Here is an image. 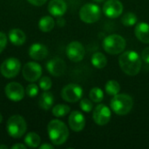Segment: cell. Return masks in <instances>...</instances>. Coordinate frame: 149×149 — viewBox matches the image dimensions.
<instances>
[{"mask_svg": "<svg viewBox=\"0 0 149 149\" xmlns=\"http://www.w3.org/2000/svg\"><path fill=\"white\" fill-rule=\"evenodd\" d=\"M119 65L127 75L135 76L141 69V58L134 51L124 52L119 58Z\"/></svg>", "mask_w": 149, "mask_h": 149, "instance_id": "6da1fadb", "label": "cell"}, {"mask_svg": "<svg viewBox=\"0 0 149 149\" xmlns=\"http://www.w3.org/2000/svg\"><path fill=\"white\" fill-rule=\"evenodd\" d=\"M47 132L51 141L56 146L64 144L69 137L66 125L59 120H51L47 126Z\"/></svg>", "mask_w": 149, "mask_h": 149, "instance_id": "7a4b0ae2", "label": "cell"}, {"mask_svg": "<svg viewBox=\"0 0 149 149\" xmlns=\"http://www.w3.org/2000/svg\"><path fill=\"white\" fill-rule=\"evenodd\" d=\"M111 108L117 115H127L130 113L134 107L132 97L125 93H118L113 96L111 100Z\"/></svg>", "mask_w": 149, "mask_h": 149, "instance_id": "3957f363", "label": "cell"}, {"mask_svg": "<svg viewBox=\"0 0 149 149\" xmlns=\"http://www.w3.org/2000/svg\"><path fill=\"white\" fill-rule=\"evenodd\" d=\"M27 124L22 116L15 114L8 119L6 123V130L10 137L19 139L25 134Z\"/></svg>", "mask_w": 149, "mask_h": 149, "instance_id": "277c9868", "label": "cell"}, {"mask_svg": "<svg viewBox=\"0 0 149 149\" xmlns=\"http://www.w3.org/2000/svg\"><path fill=\"white\" fill-rule=\"evenodd\" d=\"M126 45L127 42L125 38L118 34L109 35L103 41L104 50L111 55L122 53L126 48Z\"/></svg>", "mask_w": 149, "mask_h": 149, "instance_id": "5b68a950", "label": "cell"}, {"mask_svg": "<svg viewBox=\"0 0 149 149\" xmlns=\"http://www.w3.org/2000/svg\"><path fill=\"white\" fill-rule=\"evenodd\" d=\"M100 8L94 3H86L79 10V17L86 24H93L100 18Z\"/></svg>", "mask_w": 149, "mask_h": 149, "instance_id": "8992f818", "label": "cell"}, {"mask_svg": "<svg viewBox=\"0 0 149 149\" xmlns=\"http://www.w3.org/2000/svg\"><path fill=\"white\" fill-rule=\"evenodd\" d=\"M21 68V62L16 58H9L5 59L0 65L1 74L7 79L16 77Z\"/></svg>", "mask_w": 149, "mask_h": 149, "instance_id": "52a82bcc", "label": "cell"}, {"mask_svg": "<svg viewBox=\"0 0 149 149\" xmlns=\"http://www.w3.org/2000/svg\"><path fill=\"white\" fill-rule=\"evenodd\" d=\"M83 95V89L77 84L66 85L61 91L62 99L70 103H75L79 101Z\"/></svg>", "mask_w": 149, "mask_h": 149, "instance_id": "ba28073f", "label": "cell"}, {"mask_svg": "<svg viewBox=\"0 0 149 149\" xmlns=\"http://www.w3.org/2000/svg\"><path fill=\"white\" fill-rule=\"evenodd\" d=\"M66 56L72 62L81 61L86 54V50L83 45L78 41H72L69 43L66 46Z\"/></svg>", "mask_w": 149, "mask_h": 149, "instance_id": "9c48e42d", "label": "cell"}, {"mask_svg": "<svg viewBox=\"0 0 149 149\" xmlns=\"http://www.w3.org/2000/svg\"><path fill=\"white\" fill-rule=\"evenodd\" d=\"M22 73L25 80L29 82H35L41 78L42 67L36 62H28L24 65Z\"/></svg>", "mask_w": 149, "mask_h": 149, "instance_id": "30bf717a", "label": "cell"}, {"mask_svg": "<svg viewBox=\"0 0 149 149\" xmlns=\"http://www.w3.org/2000/svg\"><path fill=\"white\" fill-rule=\"evenodd\" d=\"M4 93L6 97L10 100L14 102H18L22 100L25 94L23 86L17 82L8 83L4 88Z\"/></svg>", "mask_w": 149, "mask_h": 149, "instance_id": "8fae6325", "label": "cell"}, {"mask_svg": "<svg viewBox=\"0 0 149 149\" xmlns=\"http://www.w3.org/2000/svg\"><path fill=\"white\" fill-rule=\"evenodd\" d=\"M111 110L108 107L104 104L98 105L93 113V119L94 122L99 126H105L107 125L111 120Z\"/></svg>", "mask_w": 149, "mask_h": 149, "instance_id": "7c38bea8", "label": "cell"}, {"mask_svg": "<svg viewBox=\"0 0 149 149\" xmlns=\"http://www.w3.org/2000/svg\"><path fill=\"white\" fill-rule=\"evenodd\" d=\"M103 11L109 18H117L123 12V4L120 0H107L103 5Z\"/></svg>", "mask_w": 149, "mask_h": 149, "instance_id": "4fadbf2b", "label": "cell"}, {"mask_svg": "<svg viewBox=\"0 0 149 149\" xmlns=\"http://www.w3.org/2000/svg\"><path fill=\"white\" fill-rule=\"evenodd\" d=\"M46 69L54 77H60L64 75L66 70L65 62L60 58H54L49 60L46 64Z\"/></svg>", "mask_w": 149, "mask_h": 149, "instance_id": "5bb4252c", "label": "cell"}, {"mask_svg": "<svg viewBox=\"0 0 149 149\" xmlns=\"http://www.w3.org/2000/svg\"><path fill=\"white\" fill-rule=\"evenodd\" d=\"M70 128L74 132H80L85 128L86 118L79 111H72L68 118Z\"/></svg>", "mask_w": 149, "mask_h": 149, "instance_id": "9a60e30c", "label": "cell"}, {"mask_svg": "<svg viewBox=\"0 0 149 149\" xmlns=\"http://www.w3.org/2000/svg\"><path fill=\"white\" fill-rule=\"evenodd\" d=\"M47 47L40 43L32 44L29 49V55L34 60H43L48 56Z\"/></svg>", "mask_w": 149, "mask_h": 149, "instance_id": "2e32d148", "label": "cell"}, {"mask_svg": "<svg viewBox=\"0 0 149 149\" xmlns=\"http://www.w3.org/2000/svg\"><path fill=\"white\" fill-rule=\"evenodd\" d=\"M66 10L67 4L65 0H51L48 4V11L54 17H62Z\"/></svg>", "mask_w": 149, "mask_h": 149, "instance_id": "e0dca14e", "label": "cell"}, {"mask_svg": "<svg viewBox=\"0 0 149 149\" xmlns=\"http://www.w3.org/2000/svg\"><path fill=\"white\" fill-rule=\"evenodd\" d=\"M134 34L141 42L149 44V24L146 22L137 24L135 25Z\"/></svg>", "mask_w": 149, "mask_h": 149, "instance_id": "ac0fdd59", "label": "cell"}, {"mask_svg": "<svg viewBox=\"0 0 149 149\" xmlns=\"http://www.w3.org/2000/svg\"><path fill=\"white\" fill-rule=\"evenodd\" d=\"M9 38L11 44L17 46H20L25 43L26 35L20 29H12L9 31Z\"/></svg>", "mask_w": 149, "mask_h": 149, "instance_id": "d6986e66", "label": "cell"}, {"mask_svg": "<svg viewBox=\"0 0 149 149\" xmlns=\"http://www.w3.org/2000/svg\"><path fill=\"white\" fill-rule=\"evenodd\" d=\"M53 103H54V97L52 93L45 91L40 95L38 100V106L41 109L49 110L51 107H52Z\"/></svg>", "mask_w": 149, "mask_h": 149, "instance_id": "ffe728a7", "label": "cell"}, {"mask_svg": "<svg viewBox=\"0 0 149 149\" xmlns=\"http://www.w3.org/2000/svg\"><path fill=\"white\" fill-rule=\"evenodd\" d=\"M55 26V21L52 17L44 16L38 21V28L43 32L51 31Z\"/></svg>", "mask_w": 149, "mask_h": 149, "instance_id": "44dd1931", "label": "cell"}, {"mask_svg": "<svg viewBox=\"0 0 149 149\" xmlns=\"http://www.w3.org/2000/svg\"><path fill=\"white\" fill-rule=\"evenodd\" d=\"M92 64L94 67L98 69H103L107 65V58L102 52H95L92 56Z\"/></svg>", "mask_w": 149, "mask_h": 149, "instance_id": "7402d4cb", "label": "cell"}, {"mask_svg": "<svg viewBox=\"0 0 149 149\" xmlns=\"http://www.w3.org/2000/svg\"><path fill=\"white\" fill-rule=\"evenodd\" d=\"M24 143L29 148H36L39 147V145L41 143V139H40V137H39V135L38 134L31 132V133H28L25 135V137H24Z\"/></svg>", "mask_w": 149, "mask_h": 149, "instance_id": "603a6c76", "label": "cell"}, {"mask_svg": "<svg viewBox=\"0 0 149 149\" xmlns=\"http://www.w3.org/2000/svg\"><path fill=\"white\" fill-rule=\"evenodd\" d=\"M106 92L112 96H114L118 93H120V85L118 81L114 79H111L107 82L106 86H105Z\"/></svg>", "mask_w": 149, "mask_h": 149, "instance_id": "cb8c5ba5", "label": "cell"}, {"mask_svg": "<svg viewBox=\"0 0 149 149\" xmlns=\"http://www.w3.org/2000/svg\"><path fill=\"white\" fill-rule=\"evenodd\" d=\"M52 114L55 117H64L70 113V107L64 104H58L52 107Z\"/></svg>", "mask_w": 149, "mask_h": 149, "instance_id": "d4e9b609", "label": "cell"}, {"mask_svg": "<svg viewBox=\"0 0 149 149\" xmlns=\"http://www.w3.org/2000/svg\"><path fill=\"white\" fill-rule=\"evenodd\" d=\"M89 97H90V100L93 102L100 103L104 99V93H103V91L100 88L93 87V89H91V91L89 93Z\"/></svg>", "mask_w": 149, "mask_h": 149, "instance_id": "484cf974", "label": "cell"}, {"mask_svg": "<svg viewBox=\"0 0 149 149\" xmlns=\"http://www.w3.org/2000/svg\"><path fill=\"white\" fill-rule=\"evenodd\" d=\"M137 16L133 12H127L121 17V23L125 26H133L137 23Z\"/></svg>", "mask_w": 149, "mask_h": 149, "instance_id": "4316f807", "label": "cell"}, {"mask_svg": "<svg viewBox=\"0 0 149 149\" xmlns=\"http://www.w3.org/2000/svg\"><path fill=\"white\" fill-rule=\"evenodd\" d=\"M39 87L43 90V91H48L52 88V79L47 77V76H45V77H42L40 79H39Z\"/></svg>", "mask_w": 149, "mask_h": 149, "instance_id": "83f0119b", "label": "cell"}, {"mask_svg": "<svg viewBox=\"0 0 149 149\" xmlns=\"http://www.w3.org/2000/svg\"><path fill=\"white\" fill-rule=\"evenodd\" d=\"M79 106L81 110H83L86 113H90L93 109V102L88 100V99H83L79 102Z\"/></svg>", "mask_w": 149, "mask_h": 149, "instance_id": "f1b7e54d", "label": "cell"}, {"mask_svg": "<svg viewBox=\"0 0 149 149\" xmlns=\"http://www.w3.org/2000/svg\"><path fill=\"white\" fill-rule=\"evenodd\" d=\"M27 95L31 98H33V97H36L38 94V92H39V88L37 85L35 84H30L29 86H27L26 87V90H25Z\"/></svg>", "mask_w": 149, "mask_h": 149, "instance_id": "f546056e", "label": "cell"}, {"mask_svg": "<svg viewBox=\"0 0 149 149\" xmlns=\"http://www.w3.org/2000/svg\"><path fill=\"white\" fill-rule=\"evenodd\" d=\"M7 45V38H6V35L0 31V53L5 49Z\"/></svg>", "mask_w": 149, "mask_h": 149, "instance_id": "4dcf8cb0", "label": "cell"}, {"mask_svg": "<svg viewBox=\"0 0 149 149\" xmlns=\"http://www.w3.org/2000/svg\"><path fill=\"white\" fill-rule=\"evenodd\" d=\"M141 59L146 62L147 64H149V46L145 48L141 52Z\"/></svg>", "mask_w": 149, "mask_h": 149, "instance_id": "1f68e13d", "label": "cell"}, {"mask_svg": "<svg viewBox=\"0 0 149 149\" xmlns=\"http://www.w3.org/2000/svg\"><path fill=\"white\" fill-rule=\"evenodd\" d=\"M31 4L35 5V6H41L44 3H46L47 0H27Z\"/></svg>", "mask_w": 149, "mask_h": 149, "instance_id": "d6a6232c", "label": "cell"}, {"mask_svg": "<svg viewBox=\"0 0 149 149\" xmlns=\"http://www.w3.org/2000/svg\"><path fill=\"white\" fill-rule=\"evenodd\" d=\"M10 148L11 149H25L26 148V146L25 145H24V144H20V143H17V144H15V145H12L11 147H10Z\"/></svg>", "mask_w": 149, "mask_h": 149, "instance_id": "836d02e7", "label": "cell"}, {"mask_svg": "<svg viewBox=\"0 0 149 149\" xmlns=\"http://www.w3.org/2000/svg\"><path fill=\"white\" fill-rule=\"evenodd\" d=\"M57 24H58V25H59V26H64L65 24V20L62 17H58Z\"/></svg>", "mask_w": 149, "mask_h": 149, "instance_id": "e575fe53", "label": "cell"}, {"mask_svg": "<svg viewBox=\"0 0 149 149\" xmlns=\"http://www.w3.org/2000/svg\"><path fill=\"white\" fill-rule=\"evenodd\" d=\"M39 148L40 149H53V146L51 145V144H47V143H45L41 146H39Z\"/></svg>", "mask_w": 149, "mask_h": 149, "instance_id": "d590c367", "label": "cell"}, {"mask_svg": "<svg viewBox=\"0 0 149 149\" xmlns=\"http://www.w3.org/2000/svg\"><path fill=\"white\" fill-rule=\"evenodd\" d=\"M0 149H8V147L6 145H0Z\"/></svg>", "mask_w": 149, "mask_h": 149, "instance_id": "8d00e7d4", "label": "cell"}, {"mask_svg": "<svg viewBox=\"0 0 149 149\" xmlns=\"http://www.w3.org/2000/svg\"><path fill=\"white\" fill-rule=\"evenodd\" d=\"M94 2H97V3H101V2H104L106 0H93Z\"/></svg>", "mask_w": 149, "mask_h": 149, "instance_id": "74e56055", "label": "cell"}, {"mask_svg": "<svg viewBox=\"0 0 149 149\" xmlns=\"http://www.w3.org/2000/svg\"><path fill=\"white\" fill-rule=\"evenodd\" d=\"M3 121V116H2V114L0 113V123Z\"/></svg>", "mask_w": 149, "mask_h": 149, "instance_id": "f35d334b", "label": "cell"}]
</instances>
